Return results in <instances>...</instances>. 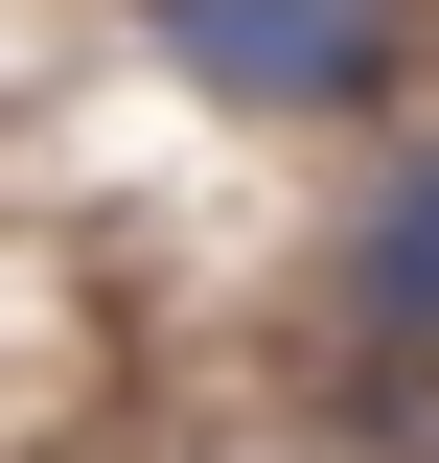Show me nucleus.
<instances>
[{
    "instance_id": "1",
    "label": "nucleus",
    "mask_w": 439,
    "mask_h": 463,
    "mask_svg": "<svg viewBox=\"0 0 439 463\" xmlns=\"http://www.w3.org/2000/svg\"><path fill=\"white\" fill-rule=\"evenodd\" d=\"M231 116H370L393 93V0H139Z\"/></svg>"
},
{
    "instance_id": "2",
    "label": "nucleus",
    "mask_w": 439,
    "mask_h": 463,
    "mask_svg": "<svg viewBox=\"0 0 439 463\" xmlns=\"http://www.w3.org/2000/svg\"><path fill=\"white\" fill-rule=\"evenodd\" d=\"M370 325H393V347H439V139L370 185Z\"/></svg>"
}]
</instances>
